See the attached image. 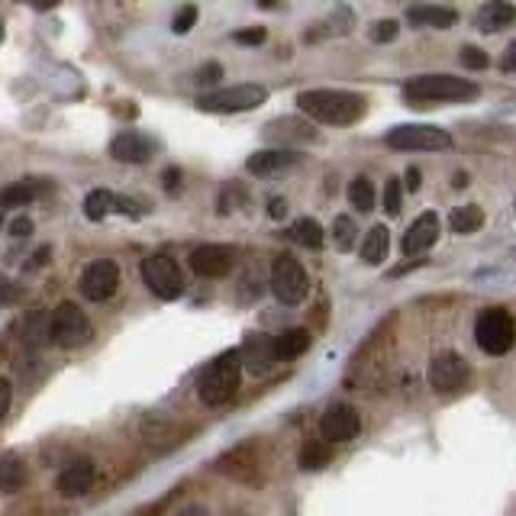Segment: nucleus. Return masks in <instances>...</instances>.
<instances>
[{
  "label": "nucleus",
  "instance_id": "nucleus-1",
  "mask_svg": "<svg viewBox=\"0 0 516 516\" xmlns=\"http://www.w3.org/2000/svg\"><path fill=\"white\" fill-rule=\"evenodd\" d=\"M297 107L304 110L310 120L326 123V126H355L365 117V97L352 91H336V88L300 91Z\"/></svg>",
  "mask_w": 516,
  "mask_h": 516
},
{
  "label": "nucleus",
  "instance_id": "nucleus-2",
  "mask_svg": "<svg viewBox=\"0 0 516 516\" xmlns=\"http://www.w3.org/2000/svg\"><path fill=\"white\" fill-rule=\"evenodd\" d=\"M239 381H242V365H239V352L229 349L217 355L213 362L200 371L197 378V394L207 407H223L239 394Z\"/></svg>",
  "mask_w": 516,
  "mask_h": 516
},
{
  "label": "nucleus",
  "instance_id": "nucleus-3",
  "mask_svg": "<svg viewBox=\"0 0 516 516\" xmlns=\"http://www.w3.org/2000/svg\"><path fill=\"white\" fill-rule=\"evenodd\" d=\"M404 97L413 107L429 104H452V100H471L478 97V84L455 75H420L404 84Z\"/></svg>",
  "mask_w": 516,
  "mask_h": 516
},
{
  "label": "nucleus",
  "instance_id": "nucleus-4",
  "mask_svg": "<svg viewBox=\"0 0 516 516\" xmlns=\"http://www.w3.org/2000/svg\"><path fill=\"white\" fill-rule=\"evenodd\" d=\"M91 339H94V326L88 320V313L78 304H71V300H62L49 317V342L65 352H75L81 346H88Z\"/></svg>",
  "mask_w": 516,
  "mask_h": 516
},
{
  "label": "nucleus",
  "instance_id": "nucleus-5",
  "mask_svg": "<svg viewBox=\"0 0 516 516\" xmlns=\"http://www.w3.org/2000/svg\"><path fill=\"white\" fill-rule=\"evenodd\" d=\"M516 329L507 307H487L475 323V342L484 355H507L513 349Z\"/></svg>",
  "mask_w": 516,
  "mask_h": 516
},
{
  "label": "nucleus",
  "instance_id": "nucleus-6",
  "mask_svg": "<svg viewBox=\"0 0 516 516\" xmlns=\"http://www.w3.org/2000/svg\"><path fill=\"white\" fill-rule=\"evenodd\" d=\"M307 291H310V278L304 265H300L294 255H278L275 265H271V294L278 297V304L284 307L304 304Z\"/></svg>",
  "mask_w": 516,
  "mask_h": 516
},
{
  "label": "nucleus",
  "instance_id": "nucleus-7",
  "mask_svg": "<svg viewBox=\"0 0 516 516\" xmlns=\"http://www.w3.org/2000/svg\"><path fill=\"white\" fill-rule=\"evenodd\" d=\"M265 100H268L265 84H233V88L207 91L197 100V107L207 113H246V110L262 107Z\"/></svg>",
  "mask_w": 516,
  "mask_h": 516
},
{
  "label": "nucleus",
  "instance_id": "nucleus-8",
  "mask_svg": "<svg viewBox=\"0 0 516 516\" xmlns=\"http://www.w3.org/2000/svg\"><path fill=\"white\" fill-rule=\"evenodd\" d=\"M387 146L397 152H442L452 146V136L429 123H404L387 133Z\"/></svg>",
  "mask_w": 516,
  "mask_h": 516
},
{
  "label": "nucleus",
  "instance_id": "nucleus-9",
  "mask_svg": "<svg viewBox=\"0 0 516 516\" xmlns=\"http://www.w3.org/2000/svg\"><path fill=\"white\" fill-rule=\"evenodd\" d=\"M142 281L159 300H178L184 294V275L181 265L168 252H155L142 262Z\"/></svg>",
  "mask_w": 516,
  "mask_h": 516
},
{
  "label": "nucleus",
  "instance_id": "nucleus-10",
  "mask_svg": "<svg viewBox=\"0 0 516 516\" xmlns=\"http://www.w3.org/2000/svg\"><path fill=\"white\" fill-rule=\"evenodd\" d=\"M426 378H429V387H433L436 394H458L468 384L471 368L462 355L446 349V352H436L433 358H429Z\"/></svg>",
  "mask_w": 516,
  "mask_h": 516
},
{
  "label": "nucleus",
  "instance_id": "nucleus-11",
  "mask_svg": "<svg viewBox=\"0 0 516 516\" xmlns=\"http://www.w3.org/2000/svg\"><path fill=\"white\" fill-rule=\"evenodd\" d=\"M120 288V268L117 262H110V258H97L88 268H84L81 275V294L94 300V304H104Z\"/></svg>",
  "mask_w": 516,
  "mask_h": 516
},
{
  "label": "nucleus",
  "instance_id": "nucleus-12",
  "mask_svg": "<svg viewBox=\"0 0 516 516\" xmlns=\"http://www.w3.org/2000/svg\"><path fill=\"white\" fill-rule=\"evenodd\" d=\"M236 352H239L242 371H249V375H255V378L268 375V371L278 365L275 336H268V333H249L246 339H242V346Z\"/></svg>",
  "mask_w": 516,
  "mask_h": 516
},
{
  "label": "nucleus",
  "instance_id": "nucleus-13",
  "mask_svg": "<svg viewBox=\"0 0 516 516\" xmlns=\"http://www.w3.org/2000/svg\"><path fill=\"white\" fill-rule=\"evenodd\" d=\"M236 265V252L229 246H217V242H207V246H197L191 252V271L197 278H226Z\"/></svg>",
  "mask_w": 516,
  "mask_h": 516
},
{
  "label": "nucleus",
  "instance_id": "nucleus-14",
  "mask_svg": "<svg viewBox=\"0 0 516 516\" xmlns=\"http://www.w3.org/2000/svg\"><path fill=\"white\" fill-rule=\"evenodd\" d=\"M358 429H362V420H358L355 407L349 404H333L320 420V436L329 446H336V442H352L358 436Z\"/></svg>",
  "mask_w": 516,
  "mask_h": 516
},
{
  "label": "nucleus",
  "instance_id": "nucleus-15",
  "mask_svg": "<svg viewBox=\"0 0 516 516\" xmlns=\"http://www.w3.org/2000/svg\"><path fill=\"white\" fill-rule=\"evenodd\" d=\"M265 139L275 146H307V142H320V133L313 129V123L300 117H278L265 126Z\"/></svg>",
  "mask_w": 516,
  "mask_h": 516
},
{
  "label": "nucleus",
  "instance_id": "nucleus-16",
  "mask_svg": "<svg viewBox=\"0 0 516 516\" xmlns=\"http://www.w3.org/2000/svg\"><path fill=\"white\" fill-rule=\"evenodd\" d=\"M110 155L123 165H146L155 155V139L139 133V129H126L110 142Z\"/></svg>",
  "mask_w": 516,
  "mask_h": 516
},
{
  "label": "nucleus",
  "instance_id": "nucleus-17",
  "mask_svg": "<svg viewBox=\"0 0 516 516\" xmlns=\"http://www.w3.org/2000/svg\"><path fill=\"white\" fill-rule=\"evenodd\" d=\"M439 229H442L439 213H433V210L420 213V217L413 220L410 229L404 233V255H407V258H417V255H423V252H429V249L436 246Z\"/></svg>",
  "mask_w": 516,
  "mask_h": 516
},
{
  "label": "nucleus",
  "instance_id": "nucleus-18",
  "mask_svg": "<svg viewBox=\"0 0 516 516\" xmlns=\"http://www.w3.org/2000/svg\"><path fill=\"white\" fill-rule=\"evenodd\" d=\"M97 481V465L91 462V458H78V462H71L59 481H55V487H59V494L62 497H81V494H88L91 487Z\"/></svg>",
  "mask_w": 516,
  "mask_h": 516
},
{
  "label": "nucleus",
  "instance_id": "nucleus-19",
  "mask_svg": "<svg viewBox=\"0 0 516 516\" xmlns=\"http://www.w3.org/2000/svg\"><path fill=\"white\" fill-rule=\"evenodd\" d=\"M300 162V155L288 152V149H262V152H252L246 159V171L255 178H271L278 171H288Z\"/></svg>",
  "mask_w": 516,
  "mask_h": 516
},
{
  "label": "nucleus",
  "instance_id": "nucleus-20",
  "mask_svg": "<svg viewBox=\"0 0 516 516\" xmlns=\"http://www.w3.org/2000/svg\"><path fill=\"white\" fill-rule=\"evenodd\" d=\"M516 20V7L507 4V0H491L475 13V26L481 33H500Z\"/></svg>",
  "mask_w": 516,
  "mask_h": 516
},
{
  "label": "nucleus",
  "instance_id": "nucleus-21",
  "mask_svg": "<svg viewBox=\"0 0 516 516\" xmlns=\"http://www.w3.org/2000/svg\"><path fill=\"white\" fill-rule=\"evenodd\" d=\"M407 20L413 26H429V30H449L455 26L458 13L452 7H436V4H417L407 10Z\"/></svg>",
  "mask_w": 516,
  "mask_h": 516
},
{
  "label": "nucleus",
  "instance_id": "nucleus-22",
  "mask_svg": "<svg viewBox=\"0 0 516 516\" xmlns=\"http://www.w3.org/2000/svg\"><path fill=\"white\" fill-rule=\"evenodd\" d=\"M26 462L20 458V452H7V455H0V494H17L23 491V484H26Z\"/></svg>",
  "mask_w": 516,
  "mask_h": 516
},
{
  "label": "nucleus",
  "instance_id": "nucleus-23",
  "mask_svg": "<svg viewBox=\"0 0 516 516\" xmlns=\"http://www.w3.org/2000/svg\"><path fill=\"white\" fill-rule=\"evenodd\" d=\"M307 349H310V329H304V326L284 329V333L275 336V355H278V362H291V358H300Z\"/></svg>",
  "mask_w": 516,
  "mask_h": 516
},
{
  "label": "nucleus",
  "instance_id": "nucleus-24",
  "mask_svg": "<svg viewBox=\"0 0 516 516\" xmlns=\"http://www.w3.org/2000/svg\"><path fill=\"white\" fill-rule=\"evenodd\" d=\"M387 252H391V233H387L384 223H375L362 239V262L365 265H381Z\"/></svg>",
  "mask_w": 516,
  "mask_h": 516
},
{
  "label": "nucleus",
  "instance_id": "nucleus-25",
  "mask_svg": "<svg viewBox=\"0 0 516 516\" xmlns=\"http://www.w3.org/2000/svg\"><path fill=\"white\" fill-rule=\"evenodd\" d=\"M39 194H42V184H36V181H13V184H7L4 191H0V213L13 210V207H30Z\"/></svg>",
  "mask_w": 516,
  "mask_h": 516
},
{
  "label": "nucleus",
  "instance_id": "nucleus-26",
  "mask_svg": "<svg viewBox=\"0 0 516 516\" xmlns=\"http://www.w3.org/2000/svg\"><path fill=\"white\" fill-rule=\"evenodd\" d=\"M449 226H452V233H458V236H471V233H478V229L484 226V210H481L478 204L455 207V210H452V217H449Z\"/></svg>",
  "mask_w": 516,
  "mask_h": 516
},
{
  "label": "nucleus",
  "instance_id": "nucleus-27",
  "mask_svg": "<svg viewBox=\"0 0 516 516\" xmlns=\"http://www.w3.org/2000/svg\"><path fill=\"white\" fill-rule=\"evenodd\" d=\"M291 236H294L297 246H304V249H323V242H326L323 226H320L317 220H313V217H300V220H294Z\"/></svg>",
  "mask_w": 516,
  "mask_h": 516
},
{
  "label": "nucleus",
  "instance_id": "nucleus-28",
  "mask_svg": "<svg viewBox=\"0 0 516 516\" xmlns=\"http://www.w3.org/2000/svg\"><path fill=\"white\" fill-rule=\"evenodd\" d=\"M23 342L30 349H42L49 342V317L42 310H33L23 323Z\"/></svg>",
  "mask_w": 516,
  "mask_h": 516
},
{
  "label": "nucleus",
  "instance_id": "nucleus-29",
  "mask_svg": "<svg viewBox=\"0 0 516 516\" xmlns=\"http://www.w3.org/2000/svg\"><path fill=\"white\" fill-rule=\"evenodd\" d=\"M329 458H333V449H329V442H323V439H310V442H304V449H300V468L320 471V468L329 465Z\"/></svg>",
  "mask_w": 516,
  "mask_h": 516
},
{
  "label": "nucleus",
  "instance_id": "nucleus-30",
  "mask_svg": "<svg viewBox=\"0 0 516 516\" xmlns=\"http://www.w3.org/2000/svg\"><path fill=\"white\" fill-rule=\"evenodd\" d=\"M113 191H107V188H97V191H91L88 197H84V217H88L91 223H100L104 217H110L113 213Z\"/></svg>",
  "mask_w": 516,
  "mask_h": 516
},
{
  "label": "nucleus",
  "instance_id": "nucleus-31",
  "mask_svg": "<svg viewBox=\"0 0 516 516\" xmlns=\"http://www.w3.org/2000/svg\"><path fill=\"white\" fill-rule=\"evenodd\" d=\"M349 204L362 213H371L375 210V188H371V181L358 175L352 184H349Z\"/></svg>",
  "mask_w": 516,
  "mask_h": 516
},
{
  "label": "nucleus",
  "instance_id": "nucleus-32",
  "mask_svg": "<svg viewBox=\"0 0 516 516\" xmlns=\"http://www.w3.org/2000/svg\"><path fill=\"white\" fill-rule=\"evenodd\" d=\"M333 242H336L339 252H352V249H355V242H358V226H355L352 217H346V213L333 220Z\"/></svg>",
  "mask_w": 516,
  "mask_h": 516
},
{
  "label": "nucleus",
  "instance_id": "nucleus-33",
  "mask_svg": "<svg viewBox=\"0 0 516 516\" xmlns=\"http://www.w3.org/2000/svg\"><path fill=\"white\" fill-rule=\"evenodd\" d=\"M400 204H404V184H400V178H387V184H384V213L387 217H397Z\"/></svg>",
  "mask_w": 516,
  "mask_h": 516
},
{
  "label": "nucleus",
  "instance_id": "nucleus-34",
  "mask_svg": "<svg viewBox=\"0 0 516 516\" xmlns=\"http://www.w3.org/2000/svg\"><path fill=\"white\" fill-rule=\"evenodd\" d=\"M397 33H400V23H397V20H378V23L368 30V39L378 42V46H384V42H394Z\"/></svg>",
  "mask_w": 516,
  "mask_h": 516
},
{
  "label": "nucleus",
  "instance_id": "nucleus-35",
  "mask_svg": "<svg viewBox=\"0 0 516 516\" xmlns=\"http://www.w3.org/2000/svg\"><path fill=\"white\" fill-rule=\"evenodd\" d=\"M458 62H462L465 68H471V71H484L487 65H491L487 52L478 49V46H462V52H458Z\"/></svg>",
  "mask_w": 516,
  "mask_h": 516
},
{
  "label": "nucleus",
  "instance_id": "nucleus-36",
  "mask_svg": "<svg viewBox=\"0 0 516 516\" xmlns=\"http://www.w3.org/2000/svg\"><path fill=\"white\" fill-rule=\"evenodd\" d=\"M197 17H200V10H197L194 4L181 7V10H178V17H175V26H171V30H175L178 36L191 33V30H194V23H197Z\"/></svg>",
  "mask_w": 516,
  "mask_h": 516
},
{
  "label": "nucleus",
  "instance_id": "nucleus-37",
  "mask_svg": "<svg viewBox=\"0 0 516 516\" xmlns=\"http://www.w3.org/2000/svg\"><path fill=\"white\" fill-rule=\"evenodd\" d=\"M265 39H268V30H265V26H252V30H239V33H233V42H239V46H262Z\"/></svg>",
  "mask_w": 516,
  "mask_h": 516
},
{
  "label": "nucleus",
  "instance_id": "nucleus-38",
  "mask_svg": "<svg viewBox=\"0 0 516 516\" xmlns=\"http://www.w3.org/2000/svg\"><path fill=\"white\" fill-rule=\"evenodd\" d=\"M113 210L123 213V217H146V210H142L136 200H129V197H113Z\"/></svg>",
  "mask_w": 516,
  "mask_h": 516
},
{
  "label": "nucleus",
  "instance_id": "nucleus-39",
  "mask_svg": "<svg viewBox=\"0 0 516 516\" xmlns=\"http://www.w3.org/2000/svg\"><path fill=\"white\" fill-rule=\"evenodd\" d=\"M220 78H223V68L217 62H210V65H204L197 71V84H217Z\"/></svg>",
  "mask_w": 516,
  "mask_h": 516
},
{
  "label": "nucleus",
  "instance_id": "nucleus-40",
  "mask_svg": "<svg viewBox=\"0 0 516 516\" xmlns=\"http://www.w3.org/2000/svg\"><path fill=\"white\" fill-rule=\"evenodd\" d=\"M268 217L271 220H284V217H288V200H284V197H271L268 200Z\"/></svg>",
  "mask_w": 516,
  "mask_h": 516
},
{
  "label": "nucleus",
  "instance_id": "nucleus-41",
  "mask_svg": "<svg viewBox=\"0 0 516 516\" xmlns=\"http://www.w3.org/2000/svg\"><path fill=\"white\" fill-rule=\"evenodd\" d=\"M10 404H13V387L7 378H0V417H7Z\"/></svg>",
  "mask_w": 516,
  "mask_h": 516
},
{
  "label": "nucleus",
  "instance_id": "nucleus-42",
  "mask_svg": "<svg viewBox=\"0 0 516 516\" xmlns=\"http://www.w3.org/2000/svg\"><path fill=\"white\" fill-rule=\"evenodd\" d=\"M33 233V220L30 217H17L10 223V236H17V239H23V236H30Z\"/></svg>",
  "mask_w": 516,
  "mask_h": 516
},
{
  "label": "nucleus",
  "instance_id": "nucleus-43",
  "mask_svg": "<svg viewBox=\"0 0 516 516\" xmlns=\"http://www.w3.org/2000/svg\"><path fill=\"white\" fill-rule=\"evenodd\" d=\"M162 181H165V191L175 194V191H178V181H181V171H178V168H165Z\"/></svg>",
  "mask_w": 516,
  "mask_h": 516
},
{
  "label": "nucleus",
  "instance_id": "nucleus-44",
  "mask_svg": "<svg viewBox=\"0 0 516 516\" xmlns=\"http://www.w3.org/2000/svg\"><path fill=\"white\" fill-rule=\"evenodd\" d=\"M420 168H407V191H413V194H417L420 191Z\"/></svg>",
  "mask_w": 516,
  "mask_h": 516
},
{
  "label": "nucleus",
  "instance_id": "nucleus-45",
  "mask_svg": "<svg viewBox=\"0 0 516 516\" xmlns=\"http://www.w3.org/2000/svg\"><path fill=\"white\" fill-rule=\"evenodd\" d=\"M49 255H52V249L49 246H42V249H36V255H33V262H30V268H42L49 262Z\"/></svg>",
  "mask_w": 516,
  "mask_h": 516
},
{
  "label": "nucleus",
  "instance_id": "nucleus-46",
  "mask_svg": "<svg viewBox=\"0 0 516 516\" xmlns=\"http://www.w3.org/2000/svg\"><path fill=\"white\" fill-rule=\"evenodd\" d=\"M178 516H210L207 507H200V504H188V507H181Z\"/></svg>",
  "mask_w": 516,
  "mask_h": 516
},
{
  "label": "nucleus",
  "instance_id": "nucleus-47",
  "mask_svg": "<svg viewBox=\"0 0 516 516\" xmlns=\"http://www.w3.org/2000/svg\"><path fill=\"white\" fill-rule=\"evenodd\" d=\"M513 62H516V42L507 49V59H504V71H513Z\"/></svg>",
  "mask_w": 516,
  "mask_h": 516
},
{
  "label": "nucleus",
  "instance_id": "nucleus-48",
  "mask_svg": "<svg viewBox=\"0 0 516 516\" xmlns=\"http://www.w3.org/2000/svg\"><path fill=\"white\" fill-rule=\"evenodd\" d=\"M468 184V175H455V188H465Z\"/></svg>",
  "mask_w": 516,
  "mask_h": 516
},
{
  "label": "nucleus",
  "instance_id": "nucleus-49",
  "mask_svg": "<svg viewBox=\"0 0 516 516\" xmlns=\"http://www.w3.org/2000/svg\"><path fill=\"white\" fill-rule=\"evenodd\" d=\"M0 39H4V23H0Z\"/></svg>",
  "mask_w": 516,
  "mask_h": 516
},
{
  "label": "nucleus",
  "instance_id": "nucleus-50",
  "mask_svg": "<svg viewBox=\"0 0 516 516\" xmlns=\"http://www.w3.org/2000/svg\"><path fill=\"white\" fill-rule=\"evenodd\" d=\"M0 220H4V213H0Z\"/></svg>",
  "mask_w": 516,
  "mask_h": 516
}]
</instances>
